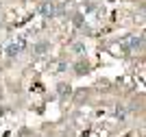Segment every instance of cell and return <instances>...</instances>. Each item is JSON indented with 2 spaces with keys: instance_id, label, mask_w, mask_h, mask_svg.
<instances>
[{
  "instance_id": "obj_2",
  "label": "cell",
  "mask_w": 146,
  "mask_h": 137,
  "mask_svg": "<svg viewBox=\"0 0 146 137\" xmlns=\"http://www.w3.org/2000/svg\"><path fill=\"white\" fill-rule=\"evenodd\" d=\"M24 48H26V39L24 37H18L15 42H11L7 46V54H9V57H18V54H22Z\"/></svg>"
},
{
  "instance_id": "obj_6",
  "label": "cell",
  "mask_w": 146,
  "mask_h": 137,
  "mask_svg": "<svg viewBox=\"0 0 146 137\" xmlns=\"http://www.w3.org/2000/svg\"><path fill=\"white\" fill-rule=\"evenodd\" d=\"M46 48H48V44H46V42H42V44H37V46H35V52L39 54V52H44Z\"/></svg>"
},
{
  "instance_id": "obj_8",
  "label": "cell",
  "mask_w": 146,
  "mask_h": 137,
  "mask_svg": "<svg viewBox=\"0 0 146 137\" xmlns=\"http://www.w3.org/2000/svg\"><path fill=\"white\" fill-rule=\"evenodd\" d=\"M0 24H2V20H0Z\"/></svg>"
},
{
  "instance_id": "obj_1",
  "label": "cell",
  "mask_w": 146,
  "mask_h": 137,
  "mask_svg": "<svg viewBox=\"0 0 146 137\" xmlns=\"http://www.w3.org/2000/svg\"><path fill=\"white\" fill-rule=\"evenodd\" d=\"M142 44H144V37L133 35V37H127L122 42V48H124V52H137V50H142Z\"/></svg>"
},
{
  "instance_id": "obj_7",
  "label": "cell",
  "mask_w": 146,
  "mask_h": 137,
  "mask_svg": "<svg viewBox=\"0 0 146 137\" xmlns=\"http://www.w3.org/2000/svg\"><path fill=\"white\" fill-rule=\"evenodd\" d=\"M74 50H76V54H83V44H76V46H74Z\"/></svg>"
},
{
  "instance_id": "obj_5",
  "label": "cell",
  "mask_w": 146,
  "mask_h": 137,
  "mask_svg": "<svg viewBox=\"0 0 146 137\" xmlns=\"http://www.w3.org/2000/svg\"><path fill=\"white\" fill-rule=\"evenodd\" d=\"M87 72H90V66H87V63H76V74H87Z\"/></svg>"
},
{
  "instance_id": "obj_3",
  "label": "cell",
  "mask_w": 146,
  "mask_h": 137,
  "mask_svg": "<svg viewBox=\"0 0 146 137\" xmlns=\"http://www.w3.org/2000/svg\"><path fill=\"white\" fill-rule=\"evenodd\" d=\"M39 13H42L44 18H55L57 15V5L52 0H46L44 5H39Z\"/></svg>"
},
{
  "instance_id": "obj_4",
  "label": "cell",
  "mask_w": 146,
  "mask_h": 137,
  "mask_svg": "<svg viewBox=\"0 0 146 137\" xmlns=\"http://www.w3.org/2000/svg\"><path fill=\"white\" fill-rule=\"evenodd\" d=\"M70 91H72V87L68 83H59L57 85V94L61 96V98H66V96H70Z\"/></svg>"
}]
</instances>
